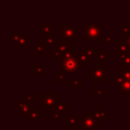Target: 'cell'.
Wrapping results in <instances>:
<instances>
[{
    "label": "cell",
    "mask_w": 130,
    "mask_h": 130,
    "mask_svg": "<svg viewBox=\"0 0 130 130\" xmlns=\"http://www.w3.org/2000/svg\"><path fill=\"white\" fill-rule=\"evenodd\" d=\"M83 69V64L79 61L78 56L73 53H67L63 56V60L60 65V72L67 74H74Z\"/></svg>",
    "instance_id": "6da1fadb"
},
{
    "label": "cell",
    "mask_w": 130,
    "mask_h": 130,
    "mask_svg": "<svg viewBox=\"0 0 130 130\" xmlns=\"http://www.w3.org/2000/svg\"><path fill=\"white\" fill-rule=\"evenodd\" d=\"M84 28V35L82 37L83 42L92 41V42H107L106 36L102 35V26L103 24L101 22H94V23H86L84 22L82 24Z\"/></svg>",
    "instance_id": "7a4b0ae2"
},
{
    "label": "cell",
    "mask_w": 130,
    "mask_h": 130,
    "mask_svg": "<svg viewBox=\"0 0 130 130\" xmlns=\"http://www.w3.org/2000/svg\"><path fill=\"white\" fill-rule=\"evenodd\" d=\"M79 28L74 26L73 22L60 23V41L64 42H78Z\"/></svg>",
    "instance_id": "3957f363"
},
{
    "label": "cell",
    "mask_w": 130,
    "mask_h": 130,
    "mask_svg": "<svg viewBox=\"0 0 130 130\" xmlns=\"http://www.w3.org/2000/svg\"><path fill=\"white\" fill-rule=\"evenodd\" d=\"M87 77L92 83H104L107 81V63L92 64L87 70Z\"/></svg>",
    "instance_id": "277c9868"
},
{
    "label": "cell",
    "mask_w": 130,
    "mask_h": 130,
    "mask_svg": "<svg viewBox=\"0 0 130 130\" xmlns=\"http://www.w3.org/2000/svg\"><path fill=\"white\" fill-rule=\"evenodd\" d=\"M42 98V111H53L55 107L61 102V99L56 95L54 91H43Z\"/></svg>",
    "instance_id": "5b68a950"
},
{
    "label": "cell",
    "mask_w": 130,
    "mask_h": 130,
    "mask_svg": "<svg viewBox=\"0 0 130 130\" xmlns=\"http://www.w3.org/2000/svg\"><path fill=\"white\" fill-rule=\"evenodd\" d=\"M9 40L14 44L15 47L19 51H22L24 47L27 46L28 44V35L26 31H19V32H9Z\"/></svg>",
    "instance_id": "8992f818"
},
{
    "label": "cell",
    "mask_w": 130,
    "mask_h": 130,
    "mask_svg": "<svg viewBox=\"0 0 130 130\" xmlns=\"http://www.w3.org/2000/svg\"><path fill=\"white\" fill-rule=\"evenodd\" d=\"M103 122L96 120L95 118H89L85 117L82 114L80 115V120H79V126L83 130H94L98 125H101Z\"/></svg>",
    "instance_id": "52a82bcc"
},
{
    "label": "cell",
    "mask_w": 130,
    "mask_h": 130,
    "mask_svg": "<svg viewBox=\"0 0 130 130\" xmlns=\"http://www.w3.org/2000/svg\"><path fill=\"white\" fill-rule=\"evenodd\" d=\"M74 46L70 45V42H64V41H58L55 44V51L59 53L60 55L64 56L67 53H73Z\"/></svg>",
    "instance_id": "ba28073f"
},
{
    "label": "cell",
    "mask_w": 130,
    "mask_h": 130,
    "mask_svg": "<svg viewBox=\"0 0 130 130\" xmlns=\"http://www.w3.org/2000/svg\"><path fill=\"white\" fill-rule=\"evenodd\" d=\"M130 53V46L126 41H118L115 43V54L117 56H124Z\"/></svg>",
    "instance_id": "9c48e42d"
},
{
    "label": "cell",
    "mask_w": 130,
    "mask_h": 130,
    "mask_svg": "<svg viewBox=\"0 0 130 130\" xmlns=\"http://www.w3.org/2000/svg\"><path fill=\"white\" fill-rule=\"evenodd\" d=\"M47 44L43 41H38L35 46L31 47V51L36 52L39 56H46L47 55Z\"/></svg>",
    "instance_id": "30bf717a"
},
{
    "label": "cell",
    "mask_w": 130,
    "mask_h": 130,
    "mask_svg": "<svg viewBox=\"0 0 130 130\" xmlns=\"http://www.w3.org/2000/svg\"><path fill=\"white\" fill-rule=\"evenodd\" d=\"M79 120H80V115H65L64 117V124L70 126L74 125H79Z\"/></svg>",
    "instance_id": "8fae6325"
},
{
    "label": "cell",
    "mask_w": 130,
    "mask_h": 130,
    "mask_svg": "<svg viewBox=\"0 0 130 130\" xmlns=\"http://www.w3.org/2000/svg\"><path fill=\"white\" fill-rule=\"evenodd\" d=\"M27 119L29 121H40V120H42V112L38 110L37 106H32L31 111L27 115Z\"/></svg>",
    "instance_id": "7c38bea8"
},
{
    "label": "cell",
    "mask_w": 130,
    "mask_h": 130,
    "mask_svg": "<svg viewBox=\"0 0 130 130\" xmlns=\"http://www.w3.org/2000/svg\"><path fill=\"white\" fill-rule=\"evenodd\" d=\"M55 35H56V28H54V30L51 34L48 35H42V41L45 42L47 44V46H52L56 44V40H55Z\"/></svg>",
    "instance_id": "4fadbf2b"
},
{
    "label": "cell",
    "mask_w": 130,
    "mask_h": 130,
    "mask_svg": "<svg viewBox=\"0 0 130 130\" xmlns=\"http://www.w3.org/2000/svg\"><path fill=\"white\" fill-rule=\"evenodd\" d=\"M91 95L93 98H105L107 96V88L105 86H93L91 88Z\"/></svg>",
    "instance_id": "5bb4252c"
},
{
    "label": "cell",
    "mask_w": 130,
    "mask_h": 130,
    "mask_svg": "<svg viewBox=\"0 0 130 130\" xmlns=\"http://www.w3.org/2000/svg\"><path fill=\"white\" fill-rule=\"evenodd\" d=\"M130 70V53L120 57V71Z\"/></svg>",
    "instance_id": "9a60e30c"
},
{
    "label": "cell",
    "mask_w": 130,
    "mask_h": 130,
    "mask_svg": "<svg viewBox=\"0 0 130 130\" xmlns=\"http://www.w3.org/2000/svg\"><path fill=\"white\" fill-rule=\"evenodd\" d=\"M62 116L65 115V112H68L70 110V103L69 102H60L54 109Z\"/></svg>",
    "instance_id": "2e32d148"
},
{
    "label": "cell",
    "mask_w": 130,
    "mask_h": 130,
    "mask_svg": "<svg viewBox=\"0 0 130 130\" xmlns=\"http://www.w3.org/2000/svg\"><path fill=\"white\" fill-rule=\"evenodd\" d=\"M47 65L46 64H34L31 65V73L32 74H46Z\"/></svg>",
    "instance_id": "e0dca14e"
},
{
    "label": "cell",
    "mask_w": 130,
    "mask_h": 130,
    "mask_svg": "<svg viewBox=\"0 0 130 130\" xmlns=\"http://www.w3.org/2000/svg\"><path fill=\"white\" fill-rule=\"evenodd\" d=\"M83 78L79 77H74L69 79V87L71 88H82L83 87Z\"/></svg>",
    "instance_id": "ac0fdd59"
},
{
    "label": "cell",
    "mask_w": 130,
    "mask_h": 130,
    "mask_svg": "<svg viewBox=\"0 0 130 130\" xmlns=\"http://www.w3.org/2000/svg\"><path fill=\"white\" fill-rule=\"evenodd\" d=\"M82 51H84L85 54H86V55L89 57V59L91 60L92 57L95 56L96 53H98V47H96V46H86V45H84V46L82 47Z\"/></svg>",
    "instance_id": "d6986e66"
},
{
    "label": "cell",
    "mask_w": 130,
    "mask_h": 130,
    "mask_svg": "<svg viewBox=\"0 0 130 130\" xmlns=\"http://www.w3.org/2000/svg\"><path fill=\"white\" fill-rule=\"evenodd\" d=\"M93 116H94V118H95L96 120L103 121V119L107 118V113L103 110V108H102L101 106H99V107H96V109L93 111Z\"/></svg>",
    "instance_id": "ffe728a7"
},
{
    "label": "cell",
    "mask_w": 130,
    "mask_h": 130,
    "mask_svg": "<svg viewBox=\"0 0 130 130\" xmlns=\"http://www.w3.org/2000/svg\"><path fill=\"white\" fill-rule=\"evenodd\" d=\"M31 108H32L31 105L22 103V105L18 108V115H19V116H23V115H26V116H27V115L29 114V112L31 111Z\"/></svg>",
    "instance_id": "44dd1931"
},
{
    "label": "cell",
    "mask_w": 130,
    "mask_h": 130,
    "mask_svg": "<svg viewBox=\"0 0 130 130\" xmlns=\"http://www.w3.org/2000/svg\"><path fill=\"white\" fill-rule=\"evenodd\" d=\"M37 101H38V99L35 95H32V94H30L28 92H23L22 93V102L23 103L28 104V105H31L32 103H36Z\"/></svg>",
    "instance_id": "7402d4cb"
},
{
    "label": "cell",
    "mask_w": 130,
    "mask_h": 130,
    "mask_svg": "<svg viewBox=\"0 0 130 130\" xmlns=\"http://www.w3.org/2000/svg\"><path fill=\"white\" fill-rule=\"evenodd\" d=\"M95 58H96V64L107 63V52L106 51H98Z\"/></svg>",
    "instance_id": "603a6c76"
},
{
    "label": "cell",
    "mask_w": 130,
    "mask_h": 130,
    "mask_svg": "<svg viewBox=\"0 0 130 130\" xmlns=\"http://www.w3.org/2000/svg\"><path fill=\"white\" fill-rule=\"evenodd\" d=\"M120 28H121L120 36L126 38L129 35V32H130V25H129V23H127V22H121L120 23Z\"/></svg>",
    "instance_id": "cb8c5ba5"
},
{
    "label": "cell",
    "mask_w": 130,
    "mask_h": 130,
    "mask_svg": "<svg viewBox=\"0 0 130 130\" xmlns=\"http://www.w3.org/2000/svg\"><path fill=\"white\" fill-rule=\"evenodd\" d=\"M55 27L51 26L50 24L46 23V22H43L41 24V29H42V35H48V34H51L53 30H54Z\"/></svg>",
    "instance_id": "d4e9b609"
},
{
    "label": "cell",
    "mask_w": 130,
    "mask_h": 130,
    "mask_svg": "<svg viewBox=\"0 0 130 130\" xmlns=\"http://www.w3.org/2000/svg\"><path fill=\"white\" fill-rule=\"evenodd\" d=\"M122 92L124 93L125 96L130 98V81L125 80L122 84Z\"/></svg>",
    "instance_id": "484cf974"
},
{
    "label": "cell",
    "mask_w": 130,
    "mask_h": 130,
    "mask_svg": "<svg viewBox=\"0 0 130 130\" xmlns=\"http://www.w3.org/2000/svg\"><path fill=\"white\" fill-rule=\"evenodd\" d=\"M77 56H78V58H79V61H80L83 65H86V64L88 63V61L90 60L89 57L85 54V52L82 51V50H80V51L78 52V55H77Z\"/></svg>",
    "instance_id": "4316f807"
},
{
    "label": "cell",
    "mask_w": 130,
    "mask_h": 130,
    "mask_svg": "<svg viewBox=\"0 0 130 130\" xmlns=\"http://www.w3.org/2000/svg\"><path fill=\"white\" fill-rule=\"evenodd\" d=\"M50 59L51 60H53V61H55V60H63V56L62 55H60L59 53H57L55 50H53V51H51L50 52Z\"/></svg>",
    "instance_id": "83f0119b"
},
{
    "label": "cell",
    "mask_w": 130,
    "mask_h": 130,
    "mask_svg": "<svg viewBox=\"0 0 130 130\" xmlns=\"http://www.w3.org/2000/svg\"><path fill=\"white\" fill-rule=\"evenodd\" d=\"M55 82L56 83H64L65 82V74L62 72L55 74Z\"/></svg>",
    "instance_id": "f1b7e54d"
},
{
    "label": "cell",
    "mask_w": 130,
    "mask_h": 130,
    "mask_svg": "<svg viewBox=\"0 0 130 130\" xmlns=\"http://www.w3.org/2000/svg\"><path fill=\"white\" fill-rule=\"evenodd\" d=\"M106 38H107V42H106V44H107L108 47H110V46L112 45V43L116 41L115 36H113L111 31H108V32L106 34Z\"/></svg>",
    "instance_id": "f546056e"
},
{
    "label": "cell",
    "mask_w": 130,
    "mask_h": 130,
    "mask_svg": "<svg viewBox=\"0 0 130 130\" xmlns=\"http://www.w3.org/2000/svg\"><path fill=\"white\" fill-rule=\"evenodd\" d=\"M125 79H124V77L121 75V74H118V75H115L112 79H111V82L112 83H115V84H117V83H120V82H123Z\"/></svg>",
    "instance_id": "4dcf8cb0"
},
{
    "label": "cell",
    "mask_w": 130,
    "mask_h": 130,
    "mask_svg": "<svg viewBox=\"0 0 130 130\" xmlns=\"http://www.w3.org/2000/svg\"><path fill=\"white\" fill-rule=\"evenodd\" d=\"M61 117H62V115L59 114V113H58L57 111H55V110H53V111L50 112V119L53 120V121H55V120H59Z\"/></svg>",
    "instance_id": "1f68e13d"
},
{
    "label": "cell",
    "mask_w": 130,
    "mask_h": 130,
    "mask_svg": "<svg viewBox=\"0 0 130 130\" xmlns=\"http://www.w3.org/2000/svg\"><path fill=\"white\" fill-rule=\"evenodd\" d=\"M82 115L85 116V117L94 118V116H93V111H87V110H84V111L82 112Z\"/></svg>",
    "instance_id": "d6a6232c"
},
{
    "label": "cell",
    "mask_w": 130,
    "mask_h": 130,
    "mask_svg": "<svg viewBox=\"0 0 130 130\" xmlns=\"http://www.w3.org/2000/svg\"><path fill=\"white\" fill-rule=\"evenodd\" d=\"M69 130H83L79 125H74V126H70Z\"/></svg>",
    "instance_id": "836d02e7"
},
{
    "label": "cell",
    "mask_w": 130,
    "mask_h": 130,
    "mask_svg": "<svg viewBox=\"0 0 130 130\" xmlns=\"http://www.w3.org/2000/svg\"><path fill=\"white\" fill-rule=\"evenodd\" d=\"M125 41H126V42L128 43V45L130 46V34H129V35H128V36L125 38Z\"/></svg>",
    "instance_id": "e575fe53"
},
{
    "label": "cell",
    "mask_w": 130,
    "mask_h": 130,
    "mask_svg": "<svg viewBox=\"0 0 130 130\" xmlns=\"http://www.w3.org/2000/svg\"><path fill=\"white\" fill-rule=\"evenodd\" d=\"M61 130H65V129H61ZM68 130H69V129H68Z\"/></svg>",
    "instance_id": "d590c367"
},
{
    "label": "cell",
    "mask_w": 130,
    "mask_h": 130,
    "mask_svg": "<svg viewBox=\"0 0 130 130\" xmlns=\"http://www.w3.org/2000/svg\"><path fill=\"white\" fill-rule=\"evenodd\" d=\"M126 130H128V129H126Z\"/></svg>",
    "instance_id": "8d00e7d4"
},
{
    "label": "cell",
    "mask_w": 130,
    "mask_h": 130,
    "mask_svg": "<svg viewBox=\"0 0 130 130\" xmlns=\"http://www.w3.org/2000/svg\"><path fill=\"white\" fill-rule=\"evenodd\" d=\"M129 34H130V32H129Z\"/></svg>",
    "instance_id": "74e56055"
}]
</instances>
